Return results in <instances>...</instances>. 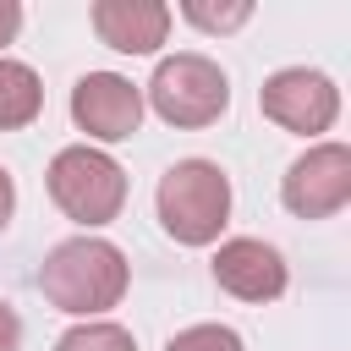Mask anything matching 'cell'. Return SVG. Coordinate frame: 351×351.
Here are the masks:
<instances>
[{
	"label": "cell",
	"mask_w": 351,
	"mask_h": 351,
	"mask_svg": "<svg viewBox=\"0 0 351 351\" xmlns=\"http://www.w3.org/2000/svg\"><path fill=\"white\" fill-rule=\"evenodd\" d=\"M280 197L296 219H329L351 203V148L346 143H318L307 148L285 181H280Z\"/></svg>",
	"instance_id": "obj_6"
},
{
	"label": "cell",
	"mask_w": 351,
	"mask_h": 351,
	"mask_svg": "<svg viewBox=\"0 0 351 351\" xmlns=\"http://www.w3.org/2000/svg\"><path fill=\"white\" fill-rule=\"evenodd\" d=\"M258 110H263L274 126L313 137V132H329V126H335V115H340V88H335L324 71L285 66V71H274V77L258 88Z\"/></svg>",
	"instance_id": "obj_5"
},
{
	"label": "cell",
	"mask_w": 351,
	"mask_h": 351,
	"mask_svg": "<svg viewBox=\"0 0 351 351\" xmlns=\"http://www.w3.org/2000/svg\"><path fill=\"white\" fill-rule=\"evenodd\" d=\"M165 351H247V346H241V335L225 329V324H192V329H181Z\"/></svg>",
	"instance_id": "obj_12"
},
{
	"label": "cell",
	"mask_w": 351,
	"mask_h": 351,
	"mask_svg": "<svg viewBox=\"0 0 351 351\" xmlns=\"http://www.w3.org/2000/svg\"><path fill=\"white\" fill-rule=\"evenodd\" d=\"M38 291L49 296V307L60 313H110L121 296H126V258L115 241H99V236H71L60 241L44 269H38Z\"/></svg>",
	"instance_id": "obj_1"
},
{
	"label": "cell",
	"mask_w": 351,
	"mask_h": 351,
	"mask_svg": "<svg viewBox=\"0 0 351 351\" xmlns=\"http://www.w3.org/2000/svg\"><path fill=\"white\" fill-rule=\"evenodd\" d=\"M11 208H16V186H11V176H5V165H0V230L11 225Z\"/></svg>",
	"instance_id": "obj_16"
},
{
	"label": "cell",
	"mask_w": 351,
	"mask_h": 351,
	"mask_svg": "<svg viewBox=\"0 0 351 351\" xmlns=\"http://www.w3.org/2000/svg\"><path fill=\"white\" fill-rule=\"evenodd\" d=\"M16 27H22V5L16 0H0V44H11Z\"/></svg>",
	"instance_id": "obj_15"
},
{
	"label": "cell",
	"mask_w": 351,
	"mask_h": 351,
	"mask_svg": "<svg viewBox=\"0 0 351 351\" xmlns=\"http://www.w3.org/2000/svg\"><path fill=\"white\" fill-rule=\"evenodd\" d=\"M71 121L99 143H121L143 126V93L115 71H88L71 88Z\"/></svg>",
	"instance_id": "obj_7"
},
{
	"label": "cell",
	"mask_w": 351,
	"mask_h": 351,
	"mask_svg": "<svg viewBox=\"0 0 351 351\" xmlns=\"http://www.w3.org/2000/svg\"><path fill=\"white\" fill-rule=\"evenodd\" d=\"M159 225L181 247H208L230 219V176L214 159H181L159 176Z\"/></svg>",
	"instance_id": "obj_2"
},
{
	"label": "cell",
	"mask_w": 351,
	"mask_h": 351,
	"mask_svg": "<svg viewBox=\"0 0 351 351\" xmlns=\"http://www.w3.org/2000/svg\"><path fill=\"white\" fill-rule=\"evenodd\" d=\"M0 351H22V318L11 313V302H0Z\"/></svg>",
	"instance_id": "obj_14"
},
{
	"label": "cell",
	"mask_w": 351,
	"mask_h": 351,
	"mask_svg": "<svg viewBox=\"0 0 351 351\" xmlns=\"http://www.w3.org/2000/svg\"><path fill=\"white\" fill-rule=\"evenodd\" d=\"M148 99L159 110V121L170 126H214L230 104V82L225 71L208 60V55H170L154 66V82H148Z\"/></svg>",
	"instance_id": "obj_4"
},
{
	"label": "cell",
	"mask_w": 351,
	"mask_h": 351,
	"mask_svg": "<svg viewBox=\"0 0 351 351\" xmlns=\"http://www.w3.org/2000/svg\"><path fill=\"white\" fill-rule=\"evenodd\" d=\"M181 16L197 22V27H208V33H230V27H241V22L252 16V5H247V0H236V5H203V0H186Z\"/></svg>",
	"instance_id": "obj_13"
},
{
	"label": "cell",
	"mask_w": 351,
	"mask_h": 351,
	"mask_svg": "<svg viewBox=\"0 0 351 351\" xmlns=\"http://www.w3.org/2000/svg\"><path fill=\"white\" fill-rule=\"evenodd\" d=\"M93 33H99V44H110L121 55H154L170 33V5H159V0H99Z\"/></svg>",
	"instance_id": "obj_9"
},
{
	"label": "cell",
	"mask_w": 351,
	"mask_h": 351,
	"mask_svg": "<svg viewBox=\"0 0 351 351\" xmlns=\"http://www.w3.org/2000/svg\"><path fill=\"white\" fill-rule=\"evenodd\" d=\"M49 197H55V208L66 219H77L88 230L93 225H110L121 214V203H126V170L110 154L88 148V143L60 148L49 159Z\"/></svg>",
	"instance_id": "obj_3"
},
{
	"label": "cell",
	"mask_w": 351,
	"mask_h": 351,
	"mask_svg": "<svg viewBox=\"0 0 351 351\" xmlns=\"http://www.w3.org/2000/svg\"><path fill=\"white\" fill-rule=\"evenodd\" d=\"M55 351H137L132 346V329H121V324H77V329H66L60 340H55Z\"/></svg>",
	"instance_id": "obj_11"
},
{
	"label": "cell",
	"mask_w": 351,
	"mask_h": 351,
	"mask_svg": "<svg viewBox=\"0 0 351 351\" xmlns=\"http://www.w3.org/2000/svg\"><path fill=\"white\" fill-rule=\"evenodd\" d=\"M44 110V88H38V71L22 66V60H0V132H16V126H33Z\"/></svg>",
	"instance_id": "obj_10"
},
{
	"label": "cell",
	"mask_w": 351,
	"mask_h": 351,
	"mask_svg": "<svg viewBox=\"0 0 351 351\" xmlns=\"http://www.w3.org/2000/svg\"><path fill=\"white\" fill-rule=\"evenodd\" d=\"M214 280L236 302H274L285 291V258H280V247H269L258 236H236L214 252Z\"/></svg>",
	"instance_id": "obj_8"
}]
</instances>
